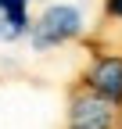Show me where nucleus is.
<instances>
[{
    "instance_id": "nucleus-1",
    "label": "nucleus",
    "mask_w": 122,
    "mask_h": 129,
    "mask_svg": "<svg viewBox=\"0 0 122 129\" xmlns=\"http://www.w3.org/2000/svg\"><path fill=\"white\" fill-rule=\"evenodd\" d=\"M68 129H122V104L79 83L68 97Z\"/></svg>"
},
{
    "instance_id": "nucleus-2",
    "label": "nucleus",
    "mask_w": 122,
    "mask_h": 129,
    "mask_svg": "<svg viewBox=\"0 0 122 129\" xmlns=\"http://www.w3.org/2000/svg\"><path fill=\"white\" fill-rule=\"evenodd\" d=\"M79 32H83V14H79V7L54 4V7H47V11L36 18V25H33V47H36V50L61 47V43L75 40Z\"/></svg>"
},
{
    "instance_id": "nucleus-3",
    "label": "nucleus",
    "mask_w": 122,
    "mask_h": 129,
    "mask_svg": "<svg viewBox=\"0 0 122 129\" xmlns=\"http://www.w3.org/2000/svg\"><path fill=\"white\" fill-rule=\"evenodd\" d=\"M83 83L94 90V93H101V97H108V101L122 104V54H118V50L97 54L94 61H90Z\"/></svg>"
},
{
    "instance_id": "nucleus-4",
    "label": "nucleus",
    "mask_w": 122,
    "mask_h": 129,
    "mask_svg": "<svg viewBox=\"0 0 122 129\" xmlns=\"http://www.w3.org/2000/svg\"><path fill=\"white\" fill-rule=\"evenodd\" d=\"M104 18L122 25V0H104Z\"/></svg>"
}]
</instances>
